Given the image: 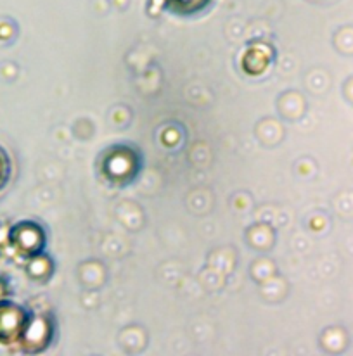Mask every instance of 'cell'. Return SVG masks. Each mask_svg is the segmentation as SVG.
I'll return each mask as SVG.
<instances>
[{"mask_svg":"<svg viewBox=\"0 0 353 356\" xmlns=\"http://www.w3.org/2000/svg\"><path fill=\"white\" fill-rule=\"evenodd\" d=\"M3 172H6V168H3V158H2V154H0V180H2Z\"/></svg>","mask_w":353,"mask_h":356,"instance_id":"obj_2","label":"cell"},{"mask_svg":"<svg viewBox=\"0 0 353 356\" xmlns=\"http://www.w3.org/2000/svg\"><path fill=\"white\" fill-rule=\"evenodd\" d=\"M23 327V318L17 308L0 306V343H10L16 339Z\"/></svg>","mask_w":353,"mask_h":356,"instance_id":"obj_1","label":"cell"}]
</instances>
